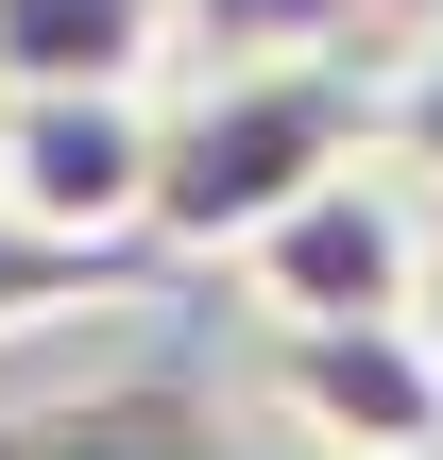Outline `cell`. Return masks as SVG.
<instances>
[{
    "mask_svg": "<svg viewBox=\"0 0 443 460\" xmlns=\"http://www.w3.org/2000/svg\"><path fill=\"white\" fill-rule=\"evenodd\" d=\"M102 290H120V256H85V239H34V222L0 205V341L68 324V307H102Z\"/></svg>",
    "mask_w": 443,
    "mask_h": 460,
    "instance_id": "cell-7",
    "label": "cell"
},
{
    "mask_svg": "<svg viewBox=\"0 0 443 460\" xmlns=\"http://www.w3.org/2000/svg\"><path fill=\"white\" fill-rule=\"evenodd\" d=\"M376 154H393V171H410V188L443 205V0L410 17V51L376 68Z\"/></svg>",
    "mask_w": 443,
    "mask_h": 460,
    "instance_id": "cell-8",
    "label": "cell"
},
{
    "mask_svg": "<svg viewBox=\"0 0 443 460\" xmlns=\"http://www.w3.org/2000/svg\"><path fill=\"white\" fill-rule=\"evenodd\" d=\"M188 51H359L376 0H171Z\"/></svg>",
    "mask_w": 443,
    "mask_h": 460,
    "instance_id": "cell-9",
    "label": "cell"
},
{
    "mask_svg": "<svg viewBox=\"0 0 443 460\" xmlns=\"http://www.w3.org/2000/svg\"><path fill=\"white\" fill-rule=\"evenodd\" d=\"M171 0H0V102L17 85H171Z\"/></svg>",
    "mask_w": 443,
    "mask_h": 460,
    "instance_id": "cell-6",
    "label": "cell"
},
{
    "mask_svg": "<svg viewBox=\"0 0 443 460\" xmlns=\"http://www.w3.org/2000/svg\"><path fill=\"white\" fill-rule=\"evenodd\" d=\"M427 341H443V256H427Z\"/></svg>",
    "mask_w": 443,
    "mask_h": 460,
    "instance_id": "cell-10",
    "label": "cell"
},
{
    "mask_svg": "<svg viewBox=\"0 0 443 460\" xmlns=\"http://www.w3.org/2000/svg\"><path fill=\"white\" fill-rule=\"evenodd\" d=\"M0 205L85 256H154V85H17L0 102Z\"/></svg>",
    "mask_w": 443,
    "mask_h": 460,
    "instance_id": "cell-4",
    "label": "cell"
},
{
    "mask_svg": "<svg viewBox=\"0 0 443 460\" xmlns=\"http://www.w3.org/2000/svg\"><path fill=\"white\" fill-rule=\"evenodd\" d=\"M427 256H443L427 188L359 137L290 222L239 239V307H256V324H393V307H427Z\"/></svg>",
    "mask_w": 443,
    "mask_h": 460,
    "instance_id": "cell-2",
    "label": "cell"
},
{
    "mask_svg": "<svg viewBox=\"0 0 443 460\" xmlns=\"http://www.w3.org/2000/svg\"><path fill=\"white\" fill-rule=\"evenodd\" d=\"M0 460H290V444H256V410H239V393H205V376L137 358V376L17 393V410H0Z\"/></svg>",
    "mask_w": 443,
    "mask_h": 460,
    "instance_id": "cell-5",
    "label": "cell"
},
{
    "mask_svg": "<svg viewBox=\"0 0 443 460\" xmlns=\"http://www.w3.org/2000/svg\"><path fill=\"white\" fill-rule=\"evenodd\" d=\"M256 410L290 427V460H443L427 307H393V324H256Z\"/></svg>",
    "mask_w": 443,
    "mask_h": 460,
    "instance_id": "cell-3",
    "label": "cell"
},
{
    "mask_svg": "<svg viewBox=\"0 0 443 460\" xmlns=\"http://www.w3.org/2000/svg\"><path fill=\"white\" fill-rule=\"evenodd\" d=\"M359 137H376L359 51H205L188 85H154V256L239 273V239L290 222Z\"/></svg>",
    "mask_w": 443,
    "mask_h": 460,
    "instance_id": "cell-1",
    "label": "cell"
}]
</instances>
